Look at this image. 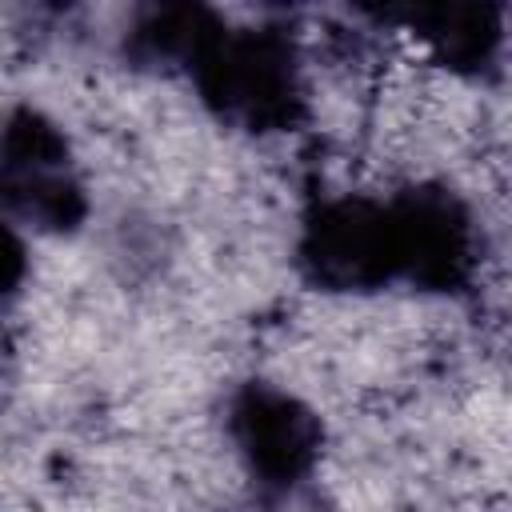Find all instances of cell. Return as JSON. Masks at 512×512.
<instances>
[{"instance_id":"obj_1","label":"cell","mask_w":512,"mask_h":512,"mask_svg":"<svg viewBox=\"0 0 512 512\" xmlns=\"http://www.w3.org/2000/svg\"><path fill=\"white\" fill-rule=\"evenodd\" d=\"M204 100L232 124L248 132L288 128L300 108L296 60L276 32H204L188 56Z\"/></svg>"},{"instance_id":"obj_2","label":"cell","mask_w":512,"mask_h":512,"mask_svg":"<svg viewBox=\"0 0 512 512\" xmlns=\"http://www.w3.org/2000/svg\"><path fill=\"white\" fill-rule=\"evenodd\" d=\"M308 276L324 288H380L404 276V224L396 200L340 196L312 212L300 240Z\"/></svg>"},{"instance_id":"obj_3","label":"cell","mask_w":512,"mask_h":512,"mask_svg":"<svg viewBox=\"0 0 512 512\" xmlns=\"http://www.w3.org/2000/svg\"><path fill=\"white\" fill-rule=\"evenodd\" d=\"M0 208L44 232H68L84 216L68 140L32 108H16L0 128Z\"/></svg>"},{"instance_id":"obj_4","label":"cell","mask_w":512,"mask_h":512,"mask_svg":"<svg viewBox=\"0 0 512 512\" xmlns=\"http://www.w3.org/2000/svg\"><path fill=\"white\" fill-rule=\"evenodd\" d=\"M232 436L252 464L272 484H292L304 476L320 452V420L288 392L248 384L232 404Z\"/></svg>"},{"instance_id":"obj_5","label":"cell","mask_w":512,"mask_h":512,"mask_svg":"<svg viewBox=\"0 0 512 512\" xmlns=\"http://www.w3.org/2000/svg\"><path fill=\"white\" fill-rule=\"evenodd\" d=\"M404 224V276L424 288H456L472 272V220L444 188H408L396 196Z\"/></svg>"},{"instance_id":"obj_6","label":"cell","mask_w":512,"mask_h":512,"mask_svg":"<svg viewBox=\"0 0 512 512\" xmlns=\"http://www.w3.org/2000/svg\"><path fill=\"white\" fill-rule=\"evenodd\" d=\"M496 8L484 4H436V8H416L408 20L416 36L452 68H476L484 64L496 44H500V24Z\"/></svg>"},{"instance_id":"obj_7","label":"cell","mask_w":512,"mask_h":512,"mask_svg":"<svg viewBox=\"0 0 512 512\" xmlns=\"http://www.w3.org/2000/svg\"><path fill=\"white\" fill-rule=\"evenodd\" d=\"M24 280V244L12 232V224L0 220V296H8Z\"/></svg>"}]
</instances>
